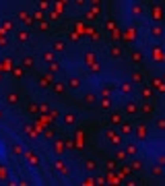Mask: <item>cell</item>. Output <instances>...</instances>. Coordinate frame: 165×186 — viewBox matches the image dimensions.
<instances>
[{
    "instance_id": "6da1fadb",
    "label": "cell",
    "mask_w": 165,
    "mask_h": 186,
    "mask_svg": "<svg viewBox=\"0 0 165 186\" xmlns=\"http://www.w3.org/2000/svg\"><path fill=\"white\" fill-rule=\"evenodd\" d=\"M149 35H151L153 40H165V27L161 25V23H151Z\"/></svg>"
},
{
    "instance_id": "7a4b0ae2",
    "label": "cell",
    "mask_w": 165,
    "mask_h": 186,
    "mask_svg": "<svg viewBox=\"0 0 165 186\" xmlns=\"http://www.w3.org/2000/svg\"><path fill=\"white\" fill-rule=\"evenodd\" d=\"M105 139L110 141L112 145H116V147H120V145H122V135H120V130L107 128V130H105Z\"/></svg>"
},
{
    "instance_id": "3957f363",
    "label": "cell",
    "mask_w": 165,
    "mask_h": 186,
    "mask_svg": "<svg viewBox=\"0 0 165 186\" xmlns=\"http://www.w3.org/2000/svg\"><path fill=\"white\" fill-rule=\"evenodd\" d=\"M25 159H27V163H29V165H33V168L41 165L39 155H37L35 151H31V149H25Z\"/></svg>"
},
{
    "instance_id": "277c9868",
    "label": "cell",
    "mask_w": 165,
    "mask_h": 186,
    "mask_svg": "<svg viewBox=\"0 0 165 186\" xmlns=\"http://www.w3.org/2000/svg\"><path fill=\"white\" fill-rule=\"evenodd\" d=\"M118 91L126 95V97H132V93H134V83L132 81H122L120 85H118Z\"/></svg>"
},
{
    "instance_id": "5b68a950",
    "label": "cell",
    "mask_w": 165,
    "mask_h": 186,
    "mask_svg": "<svg viewBox=\"0 0 165 186\" xmlns=\"http://www.w3.org/2000/svg\"><path fill=\"white\" fill-rule=\"evenodd\" d=\"M124 112H126V116H136V114L140 112V105H138L134 99H128L126 105H124Z\"/></svg>"
},
{
    "instance_id": "8992f818",
    "label": "cell",
    "mask_w": 165,
    "mask_h": 186,
    "mask_svg": "<svg viewBox=\"0 0 165 186\" xmlns=\"http://www.w3.org/2000/svg\"><path fill=\"white\" fill-rule=\"evenodd\" d=\"M52 151H54V155L62 157V155L66 153V143H64L62 139H54V145H52Z\"/></svg>"
},
{
    "instance_id": "52a82bcc",
    "label": "cell",
    "mask_w": 165,
    "mask_h": 186,
    "mask_svg": "<svg viewBox=\"0 0 165 186\" xmlns=\"http://www.w3.org/2000/svg\"><path fill=\"white\" fill-rule=\"evenodd\" d=\"M134 137H136V141H147V137H149V128H147V124H138V126H134Z\"/></svg>"
},
{
    "instance_id": "ba28073f",
    "label": "cell",
    "mask_w": 165,
    "mask_h": 186,
    "mask_svg": "<svg viewBox=\"0 0 165 186\" xmlns=\"http://www.w3.org/2000/svg\"><path fill=\"white\" fill-rule=\"evenodd\" d=\"M151 19H153V23H161V21H163V8H161L159 4H153V8H151Z\"/></svg>"
},
{
    "instance_id": "9c48e42d",
    "label": "cell",
    "mask_w": 165,
    "mask_h": 186,
    "mask_svg": "<svg viewBox=\"0 0 165 186\" xmlns=\"http://www.w3.org/2000/svg\"><path fill=\"white\" fill-rule=\"evenodd\" d=\"M140 97L147 99V101H153V97H155V89H153L151 85H140Z\"/></svg>"
},
{
    "instance_id": "30bf717a",
    "label": "cell",
    "mask_w": 165,
    "mask_h": 186,
    "mask_svg": "<svg viewBox=\"0 0 165 186\" xmlns=\"http://www.w3.org/2000/svg\"><path fill=\"white\" fill-rule=\"evenodd\" d=\"M130 15H132V17H142V15H145V6H142L140 2H132V4H130Z\"/></svg>"
},
{
    "instance_id": "8fae6325",
    "label": "cell",
    "mask_w": 165,
    "mask_h": 186,
    "mask_svg": "<svg viewBox=\"0 0 165 186\" xmlns=\"http://www.w3.org/2000/svg\"><path fill=\"white\" fill-rule=\"evenodd\" d=\"M82 168H85V172H87V174H95V172H97V161L89 157V159H85V161H82Z\"/></svg>"
},
{
    "instance_id": "7c38bea8",
    "label": "cell",
    "mask_w": 165,
    "mask_h": 186,
    "mask_svg": "<svg viewBox=\"0 0 165 186\" xmlns=\"http://www.w3.org/2000/svg\"><path fill=\"white\" fill-rule=\"evenodd\" d=\"M17 19H19L21 23H25V25H31V23H33V17H31L27 10H19V12H17Z\"/></svg>"
},
{
    "instance_id": "4fadbf2b",
    "label": "cell",
    "mask_w": 165,
    "mask_h": 186,
    "mask_svg": "<svg viewBox=\"0 0 165 186\" xmlns=\"http://www.w3.org/2000/svg\"><path fill=\"white\" fill-rule=\"evenodd\" d=\"M124 149H126L128 157H136V155H138V143H126Z\"/></svg>"
},
{
    "instance_id": "5bb4252c",
    "label": "cell",
    "mask_w": 165,
    "mask_h": 186,
    "mask_svg": "<svg viewBox=\"0 0 165 186\" xmlns=\"http://www.w3.org/2000/svg\"><path fill=\"white\" fill-rule=\"evenodd\" d=\"M120 135H122V137H130V135H134V126H132L130 122H122V124H120Z\"/></svg>"
},
{
    "instance_id": "9a60e30c",
    "label": "cell",
    "mask_w": 165,
    "mask_h": 186,
    "mask_svg": "<svg viewBox=\"0 0 165 186\" xmlns=\"http://www.w3.org/2000/svg\"><path fill=\"white\" fill-rule=\"evenodd\" d=\"M163 174H165V165H161V163L151 165V176H153V178H161Z\"/></svg>"
},
{
    "instance_id": "2e32d148",
    "label": "cell",
    "mask_w": 165,
    "mask_h": 186,
    "mask_svg": "<svg viewBox=\"0 0 165 186\" xmlns=\"http://www.w3.org/2000/svg\"><path fill=\"white\" fill-rule=\"evenodd\" d=\"M142 58H145V56H142V52H140V50H132V52H130V60H132V64H134V66H138V64L142 62Z\"/></svg>"
},
{
    "instance_id": "e0dca14e",
    "label": "cell",
    "mask_w": 165,
    "mask_h": 186,
    "mask_svg": "<svg viewBox=\"0 0 165 186\" xmlns=\"http://www.w3.org/2000/svg\"><path fill=\"white\" fill-rule=\"evenodd\" d=\"M140 112H142V114H155V105H153V101L142 99V103H140Z\"/></svg>"
},
{
    "instance_id": "ac0fdd59",
    "label": "cell",
    "mask_w": 165,
    "mask_h": 186,
    "mask_svg": "<svg viewBox=\"0 0 165 186\" xmlns=\"http://www.w3.org/2000/svg\"><path fill=\"white\" fill-rule=\"evenodd\" d=\"M54 170H56V172H60V174H68L66 161H64V159H60V157H58V159L54 161Z\"/></svg>"
},
{
    "instance_id": "d6986e66",
    "label": "cell",
    "mask_w": 165,
    "mask_h": 186,
    "mask_svg": "<svg viewBox=\"0 0 165 186\" xmlns=\"http://www.w3.org/2000/svg\"><path fill=\"white\" fill-rule=\"evenodd\" d=\"M110 58H122V54H124V50L122 46H118V44H114V46H110Z\"/></svg>"
},
{
    "instance_id": "ffe728a7",
    "label": "cell",
    "mask_w": 165,
    "mask_h": 186,
    "mask_svg": "<svg viewBox=\"0 0 165 186\" xmlns=\"http://www.w3.org/2000/svg\"><path fill=\"white\" fill-rule=\"evenodd\" d=\"M151 87L155 89V91H159V93H165V81L159 77V79H153L151 81Z\"/></svg>"
},
{
    "instance_id": "44dd1931",
    "label": "cell",
    "mask_w": 165,
    "mask_h": 186,
    "mask_svg": "<svg viewBox=\"0 0 165 186\" xmlns=\"http://www.w3.org/2000/svg\"><path fill=\"white\" fill-rule=\"evenodd\" d=\"M130 81H132L134 85H145V77H142V72H140V70H132Z\"/></svg>"
},
{
    "instance_id": "7402d4cb",
    "label": "cell",
    "mask_w": 165,
    "mask_h": 186,
    "mask_svg": "<svg viewBox=\"0 0 165 186\" xmlns=\"http://www.w3.org/2000/svg\"><path fill=\"white\" fill-rule=\"evenodd\" d=\"M82 99H85V103L93 105V103H97V101H99V95H97V93H93V91H89V93H85V95H82Z\"/></svg>"
},
{
    "instance_id": "603a6c76",
    "label": "cell",
    "mask_w": 165,
    "mask_h": 186,
    "mask_svg": "<svg viewBox=\"0 0 165 186\" xmlns=\"http://www.w3.org/2000/svg\"><path fill=\"white\" fill-rule=\"evenodd\" d=\"M29 37H31V35H29V31H27V29L17 31V42H19V44H27V42H29Z\"/></svg>"
},
{
    "instance_id": "cb8c5ba5",
    "label": "cell",
    "mask_w": 165,
    "mask_h": 186,
    "mask_svg": "<svg viewBox=\"0 0 165 186\" xmlns=\"http://www.w3.org/2000/svg\"><path fill=\"white\" fill-rule=\"evenodd\" d=\"M62 120H64V124H66V126H74L79 118H77V114H72V112H68V114H64V118H62Z\"/></svg>"
},
{
    "instance_id": "d4e9b609",
    "label": "cell",
    "mask_w": 165,
    "mask_h": 186,
    "mask_svg": "<svg viewBox=\"0 0 165 186\" xmlns=\"http://www.w3.org/2000/svg\"><path fill=\"white\" fill-rule=\"evenodd\" d=\"M52 50H54L56 54H58V52H64V50H66V42H64V40H54V42H52Z\"/></svg>"
},
{
    "instance_id": "484cf974",
    "label": "cell",
    "mask_w": 165,
    "mask_h": 186,
    "mask_svg": "<svg viewBox=\"0 0 165 186\" xmlns=\"http://www.w3.org/2000/svg\"><path fill=\"white\" fill-rule=\"evenodd\" d=\"M81 79H79V77H70V79H68V81H66V87H68V89H81Z\"/></svg>"
},
{
    "instance_id": "4316f807",
    "label": "cell",
    "mask_w": 165,
    "mask_h": 186,
    "mask_svg": "<svg viewBox=\"0 0 165 186\" xmlns=\"http://www.w3.org/2000/svg\"><path fill=\"white\" fill-rule=\"evenodd\" d=\"M54 85V77L47 72L45 77H39V87H52Z\"/></svg>"
},
{
    "instance_id": "83f0119b",
    "label": "cell",
    "mask_w": 165,
    "mask_h": 186,
    "mask_svg": "<svg viewBox=\"0 0 165 186\" xmlns=\"http://www.w3.org/2000/svg\"><path fill=\"white\" fill-rule=\"evenodd\" d=\"M21 66H23V68H33V66H35V58H33V56H23Z\"/></svg>"
},
{
    "instance_id": "f1b7e54d",
    "label": "cell",
    "mask_w": 165,
    "mask_h": 186,
    "mask_svg": "<svg viewBox=\"0 0 165 186\" xmlns=\"http://www.w3.org/2000/svg\"><path fill=\"white\" fill-rule=\"evenodd\" d=\"M112 97H99V108L101 110H112Z\"/></svg>"
},
{
    "instance_id": "f546056e",
    "label": "cell",
    "mask_w": 165,
    "mask_h": 186,
    "mask_svg": "<svg viewBox=\"0 0 165 186\" xmlns=\"http://www.w3.org/2000/svg\"><path fill=\"white\" fill-rule=\"evenodd\" d=\"M153 58H155V60L165 62V54H163V48H161V46H155V48H153Z\"/></svg>"
},
{
    "instance_id": "4dcf8cb0",
    "label": "cell",
    "mask_w": 165,
    "mask_h": 186,
    "mask_svg": "<svg viewBox=\"0 0 165 186\" xmlns=\"http://www.w3.org/2000/svg\"><path fill=\"white\" fill-rule=\"evenodd\" d=\"M6 103L8 105H17L19 103V93H15V91L6 93Z\"/></svg>"
},
{
    "instance_id": "1f68e13d",
    "label": "cell",
    "mask_w": 165,
    "mask_h": 186,
    "mask_svg": "<svg viewBox=\"0 0 165 186\" xmlns=\"http://www.w3.org/2000/svg\"><path fill=\"white\" fill-rule=\"evenodd\" d=\"M54 54H56L54 50H50V52H43V54H41V60H43L45 64H52V62L56 60V58H54Z\"/></svg>"
},
{
    "instance_id": "d6a6232c",
    "label": "cell",
    "mask_w": 165,
    "mask_h": 186,
    "mask_svg": "<svg viewBox=\"0 0 165 186\" xmlns=\"http://www.w3.org/2000/svg\"><path fill=\"white\" fill-rule=\"evenodd\" d=\"M110 122H112L114 126H120V124H122V114H118V112L110 114Z\"/></svg>"
},
{
    "instance_id": "836d02e7",
    "label": "cell",
    "mask_w": 165,
    "mask_h": 186,
    "mask_svg": "<svg viewBox=\"0 0 165 186\" xmlns=\"http://www.w3.org/2000/svg\"><path fill=\"white\" fill-rule=\"evenodd\" d=\"M112 95H114V87H110V85H103V87H101L99 97H112Z\"/></svg>"
},
{
    "instance_id": "e575fe53",
    "label": "cell",
    "mask_w": 165,
    "mask_h": 186,
    "mask_svg": "<svg viewBox=\"0 0 165 186\" xmlns=\"http://www.w3.org/2000/svg\"><path fill=\"white\" fill-rule=\"evenodd\" d=\"M52 91H54V93H64V91H66V83H58V81H54Z\"/></svg>"
},
{
    "instance_id": "d590c367",
    "label": "cell",
    "mask_w": 165,
    "mask_h": 186,
    "mask_svg": "<svg viewBox=\"0 0 165 186\" xmlns=\"http://www.w3.org/2000/svg\"><path fill=\"white\" fill-rule=\"evenodd\" d=\"M130 165H132V170H134V172H140V170L145 168V163H142V159H138V157H134Z\"/></svg>"
},
{
    "instance_id": "8d00e7d4",
    "label": "cell",
    "mask_w": 165,
    "mask_h": 186,
    "mask_svg": "<svg viewBox=\"0 0 165 186\" xmlns=\"http://www.w3.org/2000/svg\"><path fill=\"white\" fill-rule=\"evenodd\" d=\"M155 128H157V130H161V133H165V116L155 118Z\"/></svg>"
},
{
    "instance_id": "74e56055",
    "label": "cell",
    "mask_w": 165,
    "mask_h": 186,
    "mask_svg": "<svg viewBox=\"0 0 165 186\" xmlns=\"http://www.w3.org/2000/svg\"><path fill=\"white\" fill-rule=\"evenodd\" d=\"M23 130H25V135H27L29 139H35V137H37L35 128H33V126H29V124H25V126H23Z\"/></svg>"
},
{
    "instance_id": "f35d334b",
    "label": "cell",
    "mask_w": 165,
    "mask_h": 186,
    "mask_svg": "<svg viewBox=\"0 0 165 186\" xmlns=\"http://www.w3.org/2000/svg\"><path fill=\"white\" fill-rule=\"evenodd\" d=\"M10 149H12V153H15V155H25V147H23L21 143H15Z\"/></svg>"
},
{
    "instance_id": "ab89813d",
    "label": "cell",
    "mask_w": 165,
    "mask_h": 186,
    "mask_svg": "<svg viewBox=\"0 0 165 186\" xmlns=\"http://www.w3.org/2000/svg\"><path fill=\"white\" fill-rule=\"evenodd\" d=\"M116 159H120V161L128 159V153H126V149H118V151H116Z\"/></svg>"
},
{
    "instance_id": "60d3db41",
    "label": "cell",
    "mask_w": 165,
    "mask_h": 186,
    "mask_svg": "<svg viewBox=\"0 0 165 186\" xmlns=\"http://www.w3.org/2000/svg\"><path fill=\"white\" fill-rule=\"evenodd\" d=\"M0 180H2V182H10V180H8V172H6L4 165H0Z\"/></svg>"
},
{
    "instance_id": "b9f144b4",
    "label": "cell",
    "mask_w": 165,
    "mask_h": 186,
    "mask_svg": "<svg viewBox=\"0 0 165 186\" xmlns=\"http://www.w3.org/2000/svg\"><path fill=\"white\" fill-rule=\"evenodd\" d=\"M82 184H87V186H91V184H97V178L93 176V174H89L85 180H82Z\"/></svg>"
},
{
    "instance_id": "7bdbcfd3",
    "label": "cell",
    "mask_w": 165,
    "mask_h": 186,
    "mask_svg": "<svg viewBox=\"0 0 165 186\" xmlns=\"http://www.w3.org/2000/svg\"><path fill=\"white\" fill-rule=\"evenodd\" d=\"M43 137H45L47 141H54V139H56V133H54V128H47V130L43 133Z\"/></svg>"
},
{
    "instance_id": "ee69618b",
    "label": "cell",
    "mask_w": 165,
    "mask_h": 186,
    "mask_svg": "<svg viewBox=\"0 0 165 186\" xmlns=\"http://www.w3.org/2000/svg\"><path fill=\"white\" fill-rule=\"evenodd\" d=\"M47 66H50V72H58V70H60V64H58L56 60H54L52 64H47Z\"/></svg>"
},
{
    "instance_id": "f6af8a7d",
    "label": "cell",
    "mask_w": 165,
    "mask_h": 186,
    "mask_svg": "<svg viewBox=\"0 0 165 186\" xmlns=\"http://www.w3.org/2000/svg\"><path fill=\"white\" fill-rule=\"evenodd\" d=\"M37 110H39L37 103H29V112H31V114H37Z\"/></svg>"
},
{
    "instance_id": "bcb514c9",
    "label": "cell",
    "mask_w": 165,
    "mask_h": 186,
    "mask_svg": "<svg viewBox=\"0 0 165 186\" xmlns=\"http://www.w3.org/2000/svg\"><path fill=\"white\" fill-rule=\"evenodd\" d=\"M74 2V6H79V8H82L85 4H87V0H72Z\"/></svg>"
},
{
    "instance_id": "7dc6e473",
    "label": "cell",
    "mask_w": 165,
    "mask_h": 186,
    "mask_svg": "<svg viewBox=\"0 0 165 186\" xmlns=\"http://www.w3.org/2000/svg\"><path fill=\"white\" fill-rule=\"evenodd\" d=\"M39 112H41V114H47V112H50V108H47L45 103H41V105H39Z\"/></svg>"
},
{
    "instance_id": "c3c4849f",
    "label": "cell",
    "mask_w": 165,
    "mask_h": 186,
    "mask_svg": "<svg viewBox=\"0 0 165 186\" xmlns=\"http://www.w3.org/2000/svg\"><path fill=\"white\" fill-rule=\"evenodd\" d=\"M157 163H161V165H165V153H161V155L157 157Z\"/></svg>"
},
{
    "instance_id": "681fc988",
    "label": "cell",
    "mask_w": 165,
    "mask_h": 186,
    "mask_svg": "<svg viewBox=\"0 0 165 186\" xmlns=\"http://www.w3.org/2000/svg\"><path fill=\"white\" fill-rule=\"evenodd\" d=\"M15 77H19V79L23 77V66H21V68H15Z\"/></svg>"
},
{
    "instance_id": "f907efd6",
    "label": "cell",
    "mask_w": 165,
    "mask_h": 186,
    "mask_svg": "<svg viewBox=\"0 0 165 186\" xmlns=\"http://www.w3.org/2000/svg\"><path fill=\"white\" fill-rule=\"evenodd\" d=\"M4 29H12V23L10 21H4Z\"/></svg>"
},
{
    "instance_id": "816d5d0a",
    "label": "cell",
    "mask_w": 165,
    "mask_h": 186,
    "mask_svg": "<svg viewBox=\"0 0 165 186\" xmlns=\"http://www.w3.org/2000/svg\"><path fill=\"white\" fill-rule=\"evenodd\" d=\"M60 2H62V4H68V2H70V0H60Z\"/></svg>"
},
{
    "instance_id": "f5cc1de1",
    "label": "cell",
    "mask_w": 165,
    "mask_h": 186,
    "mask_svg": "<svg viewBox=\"0 0 165 186\" xmlns=\"http://www.w3.org/2000/svg\"><path fill=\"white\" fill-rule=\"evenodd\" d=\"M161 79H163V81H165V72H163V75H161Z\"/></svg>"
},
{
    "instance_id": "db71d44e",
    "label": "cell",
    "mask_w": 165,
    "mask_h": 186,
    "mask_svg": "<svg viewBox=\"0 0 165 186\" xmlns=\"http://www.w3.org/2000/svg\"><path fill=\"white\" fill-rule=\"evenodd\" d=\"M0 118H2V110H0Z\"/></svg>"
}]
</instances>
